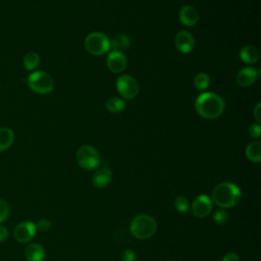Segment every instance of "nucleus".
<instances>
[{
    "mask_svg": "<svg viewBox=\"0 0 261 261\" xmlns=\"http://www.w3.org/2000/svg\"><path fill=\"white\" fill-rule=\"evenodd\" d=\"M166 261H172V260H166Z\"/></svg>",
    "mask_w": 261,
    "mask_h": 261,
    "instance_id": "2f4dec72",
    "label": "nucleus"
},
{
    "mask_svg": "<svg viewBox=\"0 0 261 261\" xmlns=\"http://www.w3.org/2000/svg\"><path fill=\"white\" fill-rule=\"evenodd\" d=\"M85 47L90 54L100 56L110 50L109 39L102 33L93 32L86 37Z\"/></svg>",
    "mask_w": 261,
    "mask_h": 261,
    "instance_id": "423d86ee",
    "label": "nucleus"
},
{
    "mask_svg": "<svg viewBox=\"0 0 261 261\" xmlns=\"http://www.w3.org/2000/svg\"><path fill=\"white\" fill-rule=\"evenodd\" d=\"M225 104L223 99L212 92H204L195 101L197 113L206 119H214L222 114Z\"/></svg>",
    "mask_w": 261,
    "mask_h": 261,
    "instance_id": "f257e3e1",
    "label": "nucleus"
},
{
    "mask_svg": "<svg viewBox=\"0 0 261 261\" xmlns=\"http://www.w3.org/2000/svg\"><path fill=\"white\" fill-rule=\"evenodd\" d=\"M23 63V67L29 70L32 71L34 69H36L39 66L40 63V56L38 55V53L36 52H28L22 60Z\"/></svg>",
    "mask_w": 261,
    "mask_h": 261,
    "instance_id": "412c9836",
    "label": "nucleus"
},
{
    "mask_svg": "<svg viewBox=\"0 0 261 261\" xmlns=\"http://www.w3.org/2000/svg\"><path fill=\"white\" fill-rule=\"evenodd\" d=\"M129 230L136 239L147 240L153 237L156 232L157 222L151 215L139 214L132 219Z\"/></svg>",
    "mask_w": 261,
    "mask_h": 261,
    "instance_id": "7ed1b4c3",
    "label": "nucleus"
},
{
    "mask_svg": "<svg viewBox=\"0 0 261 261\" xmlns=\"http://www.w3.org/2000/svg\"><path fill=\"white\" fill-rule=\"evenodd\" d=\"M109 45H110L111 51L121 52L120 50H123L128 47L129 39L126 35L119 34V35H116L112 40H109Z\"/></svg>",
    "mask_w": 261,
    "mask_h": 261,
    "instance_id": "6ab92c4d",
    "label": "nucleus"
},
{
    "mask_svg": "<svg viewBox=\"0 0 261 261\" xmlns=\"http://www.w3.org/2000/svg\"><path fill=\"white\" fill-rule=\"evenodd\" d=\"M246 156L250 161L259 163L261 161V143L259 141H254L248 144L246 148Z\"/></svg>",
    "mask_w": 261,
    "mask_h": 261,
    "instance_id": "a211bd4d",
    "label": "nucleus"
},
{
    "mask_svg": "<svg viewBox=\"0 0 261 261\" xmlns=\"http://www.w3.org/2000/svg\"><path fill=\"white\" fill-rule=\"evenodd\" d=\"M174 208L177 212L185 214L190 209V202L185 196H177L174 200Z\"/></svg>",
    "mask_w": 261,
    "mask_h": 261,
    "instance_id": "5701e85b",
    "label": "nucleus"
},
{
    "mask_svg": "<svg viewBox=\"0 0 261 261\" xmlns=\"http://www.w3.org/2000/svg\"><path fill=\"white\" fill-rule=\"evenodd\" d=\"M8 234H9L8 229L4 225L0 224V242H3L5 240H7Z\"/></svg>",
    "mask_w": 261,
    "mask_h": 261,
    "instance_id": "7c9ffc66",
    "label": "nucleus"
},
{
    "mask_svg": "<svg viewBox=\"0 0 261 261\" xmlns=\"http://www.w3.org/2000/svg\"><path fill=\"white\" fill-rule=\"evenodd\" d=\"M221 261H240V257L237 253L229 252L223 256Z\"/></svg>",
    "mask_w": 261,
    "mask_h": 261,
    "instance_id": "c85d7f7f",
    "label": "nucleus"
},
{
    "mask_svg": "<svg viewBox=\"0 0 261 261\" xmlns=\"http://www.w3.org/2000/svg\"><path fill=\"white\" fill-rule=\"evenodd\" d=\"M253 115H254V117L256 118V120L259 123L261 121V103L260 102L256 105V107H255V109L253 111Z\"/></svg>",
    "mask_w": 261,
    "mask_h": 261,
    "instance_id": "c756f323",
    "label": "nucleus"
},
{
    "mask_svg": "<svg viewBox=\"0 0 261 261\" xmlns=\"http://www.w3.org/2000/svg\"><path fill=\"white\" fill-rule=\"evenodd\" d=\"M14 142V133L6 126L0 127V152L10 148Z\"/></svg>",
    "mask_w": 261,
    "mask_h": 261,
    "instance_id": "f3484780",
    "label": "nucleus"
},
{
    "mask_svg": "<svg viewBox=\"0 0 261 261\" xmlns=\"http://www.w3.org/2000/svg\"><path fill=\"white\" fill-rule=\"evenodd\" d=\"M37 231L36 228V224L32 221L25 220V221H21L19 222L14 230H13V236L14 239L18 242V243H29L30 241L33 240V238L35 237Z\"/></svg>",
    "mask_w": 261,
    "mask_h": 261,
    "instance_id": "1a4fd4ad",
    "label": "nucleus"
},
{
    "mask_svg": "<svg viewBox=\"0 0 261 261\" xmlns=\"http://www.w3.org/2000/svg\"><path fill=\"white\" fill-rule=\"evenodd\" d=\"M106 64L111 72L120 73L126 67V58L122 52L111 51L107 55Z\"/></svg>",
    "mask_w": 261,
    "mask_h": 261,
    "instance_id": "9d476101",
    "label": "nucleus"
},
{
    "mask_svg": "<svg viewBox=\"0 0 261 261\" xmlns=\"http://www.w3.org/2000/svg\"><path fill=\"white\" fill-rule=\"evenodd\" d=\"M111 177H112L111 170L108 167H102L94 173L92 177V181L95 188L103 189L109 185Z\"/></svg>",
    "mask_w": 261,
    "mask_h": 261,
    "instance_id": "2eb2a0df",
    "label": "nucleus"
},
{
    "mask_svg": "<svg viewBox=\"0 0 261 261\" xmlns=\"http://www.w3.org/2000/svg\"><path fill=\"white\" fill-rule=\"evenodd\" d=\"M116 89L124 99L128 100L135 98L138 95L140 87L135 77L128 74H122L118 76L116 81Z\"/></svg>",
    "mask_w": 261,
    "mask_h": 261,
    "instance_id": "0eeeda50",
    "label": "nucleus"
},
{
    "mask_svg": "<svg viewBox=\"0 0 261 261\" xmlns=\"http://www.w3.org/2000/svg\"><path fill=\"white\" fill-rule=\"evenodd\" d=\"M50 227H51V222L46 218L40 219L36 224V228L40 231H47L50 229Z\"/></svg>",
    "mask_w": 261,
    "mask_h": 261,
    "instance_id": "bb28decb",
    "label": "nucleus"
},
{
    "mask_svg": "<svg viewBox=\"0 0 261 261\" xmlns=\"http://www.w3.org/2000/svg\"><path fill=\"white\" fill-rule=\"evenodd\" d=\"M10 213V207L6 200L0 198V224L4 222Z\"/></svg>",
    "mask_w": 261,
    "mask_h": 261,
    "instance_id": "b1692460",
    "label": "nucleus"
},
{
    "mask_svg": "<svg viewBox=\"0 0 261 261\" xmlns=\"http://www.w3.org/2000/svg\"><path fill=\"white\" fill-rule=\"evenodd\" d=\"M210 85V77L205 72H200L194 77V86L198 91L206 90Z\"/></svg>",
    "mask_w": 261,
    "mask_h": 261,
    "instance_id": "4be33fe9",
    "label": "nucleus"
},
{
    "mask_svg": "<svg viewBox=\"0 0 261 261\" xmlns=\"http://www.w3.org/2000/svg\"><path fill=\"white\" fill-rule=\"evenodd\" d=\"M122 261H136V253L133 249H125L121 253Z\"/></svg>",
    "mask_w": 261,
    "mask_h": 261,
    "instance_id": "cd10ccee",
    "label": "nucleus"
},
{
    "mask_svg": "<svg viewBox=\"0 0 261 261\" xmlns=\"http://www.w3.org/2000/svg\"><path fill=\"white\" fill-rule=\"evenodd\" d=\"M180 22L186 27H193L199 19L198 10L192 5H184L178 12Z\"/></svg>",
    "mask_w": 261,
    "mask_h": 261,
    "instance_id": "ddd939ff",
    "label": "nucleus"
},
{
    "mask_svg": "<svg viewBox=\"0 0 261 261\" xmlns=\"http://www.w3.org/2000/svg\"><path fill=\"white\" fill-rule=\"evenodd\" d=\"M242 198L240 187L230 181L218 184L212 191V201L220 208H232L237 206Z\"/></svg>",
    "mask_w": 261,
    "mask_h": 261,
    "instance_id": "f03ea898",
    "label": "nucleus"
},
{
    "mask_svg": "<svg viewBox=\"0 0 261 261\" xmlns=\"http://www.w3.org/2000/svg\"><path fill=\"white\" fill-rule=\"evenodd\" d=\"M257 77H258L257 69L251 66H247L239 70L236 76V81L239 86L247 88L252 86L256 82Z\"/></svg>",
    "mask_w": 261,
    "mask_h": 261,
    "instance_id": "f8f14e48",
    "label": "nucleus"
},
{
    "mask_svg": "<svg viewBox=\"0 0 261 261\" xmlns=\"http://www.w3.org/2000/svg\"><path fill=\"white\" fill-rule=\"evenodd\" d=\"M249 135L253 138V139H259L261 136V126L259 123H252L249 126Z\"/></svg>",
    "mask_w": 261,
    "mask_h": 261,
    "instance_id": "a878e982",
    "label": "nucleus"
},
{
    "mask_svg": "<svg viewBox=\"0 0 261 261\" xmlns=\"http://www.w3.org/2000/svg\"><path fill=\"white\" fill-rule=\"evenodd\" d=\"M212 217H213V220H214L215 223H217V224H224L227 221V219H228V214H227V212L224 209L220 208V209H217L213 213Z\"/></svg>",
    "mask_w": 261,
    "mask_h": 261,
    "instance_id": "393cba45",
    "label": "nucleus"
},
{
    "mask_svg": "<svg viewBox=\"0 0 261 261\" xmlns=\"http://www.w3.org/2000/svg\"><path fill=\"white\" fill-rule=\"evenodd\" d=\"M240 58L247 64H253L259 59V51L252 45H246L240 51Z\"/></svg>",
    "mask_w": 261,
    "mask_h": 261,
    "instance_id": "dca6fc26",
    "label": "nucleus"
},
{
    "mask_svg": "<svg viewBox=\"0 0 261 261\" xmlns=\"http://www.w3.org/2000/svg\"><path fill=\"white\" fill-rule=\"evenodd\" d=\"M106 109L111 113H119L124 110L125 102L123 99L118 97H111L106 101Z\"/></svg>",
    "mask_w": 261,
    "mask_h": 261,
    "instance_id": "aec40b11",
    "label": "nucleus"
},
{
    "mask_svg": "<svg viewBox=\"0 0 261 261\" xmlns=\"http://www.w3.org/2000/svg\"><path fill=\"white\" fill-rule=\"evenodd\" d=\"M76 162L82 168L93 170L100 165L101 159L98 151L93 146L84 145L76 151Z\"/></svg>",
    "mask_w": 261,
    "mask_h": 261,
    "instance_id": "39448f33",
    "label": "nucleus"
},
{
    "mask_svg": "<svg viewBox=\"0 0 261 261\" xmlns=\"http://www.w3.org/2000/svg\"><path fill=\"white\" fill-rule=\"evenodd\" d=\"M28 86L29 88L41 95H45L50 93L54 88V82L51 75L45 71L37 70L33 71L28 76Z\"/></svg>",
    "mask_w": 261,
    "mask_h": 261,
    "instance_id": "20e7f679",
    "label": "nucleus"
},
{
    "mask_svg": "<svg viewBox=\"0 0 261 261\" xmlns=\"http://www.w3.org/2000/svg\"><path fill=\"white\" fill-rule=\"evenodd\" d=\"M46 256L45 249L38 243H33L27 246L24 250V257L27 261H44Z\"/></svg>",
    "mask_w": 261,
    "mask_h": 261,
    "instance_id": "4468645a",
    "label": "nucleus"
},
{
    "mask_svg": "<svg viewBox=\"0 0 261 261\" xmlns=\"http://www.w3.org/2000/svg\"><path fill=\"white\" fill-rule=\"evenodd\" d=\"M191 210L194 216L198 218H204L208 216L212 211V200L206 194L198 195L191 205Z\"/></svg>",
    "mask_w": 261,
    "mask_h": 261,
    "instance_id": "6e6552de",
    "label": "nucleus"
},
{
    "mask_svg": "<svg viewBox=\"0 0 261 261\" xmlns=\"http://www.w3.org/2000/svg\"><path fill=\"white\" fill-rule=\"evenodd\" d=\"M175 46L177 50L184 54L190 53L195 46V40L193 35L188 31H180L175 36Z\"/></svg>",
    "mask_w": 261,
    "mask_h": 261,
    "instance_id": "9b49d317",
    "label": "nucleus"
}]
</instances>
